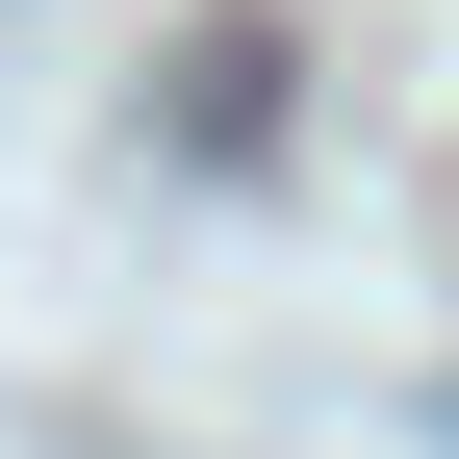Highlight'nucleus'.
Returning a JSON list of instances; mask_svg holds the SVG:
<instances>
[{"instance_id":"nucleus-1","label":"nucleus","mask_w":459,"mask_h":459,"mask_svg":"<svg viewBox=\"0 0 459 459\" xmlns=\"http://www.w3.org/2000/svg\"><path fill=\"white\" fill-rule=\"evenodd\" d=\"M434 434H459V383H434Z\"/></svg>"}]
</instances>
